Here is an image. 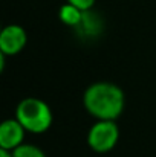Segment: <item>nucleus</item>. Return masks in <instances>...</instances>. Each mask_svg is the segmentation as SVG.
Masks as SVG:
<instances>
[{"label": "nucleus", "mask_w": 156, "mask_h": 157, "mask_svg": "<svg viewBox=\"0 0 156 157\" xmlns=\"http://www.w3.org/2000/svg\"><path fill=\"white\" fill-rule=\"evenodd\" d=\"M83 104L86 111L97 121H116L124 111L126 96L116 84L100 81L86 89Z\"/></svg>", "instance_id": "f257e3e1"}, {"label": "nucleus", "mask_w": 156, "mask_h": 157, "mask_svg": "<svg viewBox=\"0 0 156 157\" xmlns=\"http://www.w3.org/2000/svg\"><path fill=\"white\" fill-rule=\"evenodd\" d=\"M15 119L28 133L42 134L52 125V110L43 99L25 98L15 108Z\"/></svg>", "instance_id": "f03ea898"}, {"label": "nucleus", "mask_w": 156, "mask_h": 157, "mask_svg": "<svg viewBox=\"0 0 156 157\" xmlns=\"http://www.w3.org/2000/svg\"><path fill=\"white\" fill-rule=\"evenodd\" d=\"M119 139V128L115 121H97L87 133V145L92 151L104 154L115 148Z\"/></svg>", "instance_id": "7ed1b4c3"}, {"label": "nucleus", "mask_w": 156, "mask_h": 157, "mask_svg": "<svg viewBox=\"0 0 156 157\" xmlns=\"http://www.w3.org/2000/svg\"><path fill=\"white\" fill-rule=\"evenodd\" d=\"M28 43L26 31L18 25H8L0 32V53L6 56L17 55Z\"/></svg>", "instance_id": "20e7f679"}, {"label": "nucleus", "mask_w": 156, "mask_h": 157, "mask_svg": "<svg viewBox=\"0 0 156 157\" xmlns=\"http://www.w3.org/2000/svg\"><path fill=\"white\" fill-rule=\"evenodd\" d=\"M25 133L26 130L22 127V124L14 119H6L0 125V150L14 151L25 142Z\"/></svg>", "instance_id": "39448f33"}, {"label": "nucleus", "mask_w": 156, "mask_h": 157, "mask_svg": "<svg viewBox=\"0 0 156 157\" xmlns=\"http://www.w3.org/2000/svg\"><path fill=\"white\" fill-rule=\"evenodd\" d=\"M58 17L60 20L66 25V26H80L83 23V18H84V11L78 9L77 6L70 5V3H64L60 11H58Z\"/></svg>", "instance_id": "423d86ee"}, {"label": "nucleus", "mask_w": 156, "mask_h": 157, "mask_svg": "<svg viewBox=\"0 0 156 157\" xmlns=\"http://www.w3.org/2000/svg\"><path fill=\"white\" fill-rule=\"evenodd\" d=\"M12 157H46V154L32 144H23L12 151Z\"/></svg>", "instance_id": "0eeeda50"}, {"label": "nucleus", "mask_w": 156, "mask_h": 157, "mask_svg": "<svg viewBox=\"0 0 156 157\" xmlns=\"http://www.w3.org/2000/svg\"><path fill=\"white\" fill-rule=\"evenodd\" d=\"M95 2H97V0H66V3H70V5L77 6L78 9H81V11H84V12H87V11L95 5Z\"/></svg>", "instance_id": "6e6552de"}, {"label": "nucleus", "mask_w": 156, "mask_h": 157, "mask_svg": "<svg viewBox=\"0 0 156 157\" xmlns=\"http://www.w3.org/2000/svg\"><path fill=\"white\" fill-rule=\"evenodd\" d=\"M0 157H12V151H6V150H0Z\"/></svg>", "instance_id": "1a4fd4ad"}]
</instances>
